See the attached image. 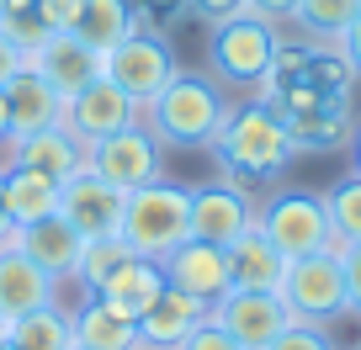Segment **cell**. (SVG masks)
<instances>
[{"instance_id":"1","label":"cell","mask_w":361,"mask_h":350,"mask_svg":"<svg viewBox=\"0 0 361 350\" xmlns=\"http://www.w3.org/2000/svg\"><path fill=\"white\" fill-rule=\"evenodd\" d=\"M213 154H218V165H224V181L234 186V192H245V186L276 181L298 159V149H293V133H287L282 112L250 96L245 106H228L224 127H218V138H213Z\"/></svg>"},{"instance_id":"2","label":"cell","mask_w":361,"mask_h":350,"mask_svg":"<svg viewBox=\"0 0 361 350\" xmlns=\"http://www.w3.org/2000/svg\"><path fill=\"white\" fill-rule=\"evenodd\" d=\"M228 117V96L218 80L192 75V69H176L165 80V91L138 112V123L159 138V149H213L218 127Z\"/></svg>"},{"instance_id":"3","label":"cell","mask_w":361,"mask_h":350,"mask_svg":"<svg viewBox=\"0 0 361 350\" xmlns=\"http://www.w3.org/2000/svg\"><path fill=\"white\" fill-rule=\"evenodd\" d=\"M123 239L133 244V255H149V260H165L176 244H186L192 239V186L154 181L128 192Z\"/></svg>"},{"instance_id":"4","label":"cell","mask_w":361,"mask_h":350,"mask_svg":"<svg viewBox=\"0 0 361 350\" xmlns=\"http://www.w3.org/2000/svg\"><path fill=\"white\" fill-rule=\"evenodd\" d=\"M340 255H345V249L329 239L319 255L287 260V276H282V287H276V292H282L287 313H293L298 324L329 329L335 318L350 313V292H345V265H340Z\"/></svg>"},{"instance_id":"5","label":"cell","mask_w":361,"mask_h":350,"mask_svg":"<svg viewBox=\"0 0 361 350\" xmlns=\"http://www.w3.org/2000/svg\"><path fill=\"white\" fill-rule=\"evenodd\" d=\"M255 228L282 249L287 260L298 255H319L329 244V213H324V192H308V186H287V192L266 196L255 207Z\"/></svg>"},{"instance_id":"6","label":"cell","mask_w":361,"mask_h":350,"mask_svg":"<svg viewBox=\"0 0 361 350\" xmlns=\"http://www.w3.org/2000/svg\"><path fill=\"white\" fill-rule=\"evenodd\" d=\"M276 54H282V32L271 22H260V16H234V22L213 27V43H207L213 75L224 85H245V91H255L271 75Z\"/></svg>"},{"instance_id":"7","label":"cell","mask_w":361,"mask_h":350,"mask_svg":"<svg viewBox=\"0 0 361 350\" xmlns=\"http://www.w3.org/2000/svg\"><path fill=\"white\" fill-rule=\"evenodd\" d=\"M102 75L112 80L117 91L133 96V106L144 112V106L165 91V80L176 75V54H170V43H165L159 32L133 27L123 43H112V48L102 54Z\"/></svg>"},{"instance_id":"8","label":"cell","mask_w":361,"mask_h":350,"mask_svg":"<svg viewBox=\"0 0 361 350\" xmlns=\"http://www.w3.org/2000/svg\"><path fill=\"white\" fill-rule=\"evenodd\" d=\"M90 170L102 181H112L117 192H138V186L165 181V149L144 123H133L123 133L102 138V144H90Z\"/></svg>"},{"instance_id":"9","label":"cell","mask_w":361,"mask_h":350,"mask_svg":"<svg viewBox=\"0 0 361 350\" xmlns=\"http://www.w3.org/2000/svg\"><path fill=\"white\" fill-rule=\"evenodd\" d=\"M59 213L80 239H112L123 234V213H128V192H117L112 181H102L96 170H80L59 186Z\"/></svg>"},{"instance_id":"10","label":"cell","mask_w":361,"mask_h":350,"mask_svg":"<svg viewBox=\"0 0 361 350\" xmlns=\"http://www.w3.org/2000/svg\"><path fill=\"white\" fill-rule=\"evenodd\" d=\"M59 123L80 138V144H102V138L123 133V127L138 123V106L128 91H117L106 75H96L90 85H80L75 96H64V117Z\"/></svg>"},{"instance_id":"11","label":"cell","mask_w":361,"mask_h":350,"mask_svg":"<svg viewBox=\"0 0 361 350\" xmlns=\"http://www.w3.org/2000/svg\"><path fill=\"white\" fill-rule=\"evenodd\" d=\"M0 154H6V165H16V170H37V175H48V181H59V186H64L69 175H80V170H90V144H80V138L69 133L64 123L11 138V144L0 149ZM6 165H0V170H6Z\"/></svg>"},{"instance_id":"12","label":"cell","mask_w":361,"mask_h":350,"mask_svg":"<svg viewBox=\"0 0 361 350\" xmlns=\"http://www.w3.org/2000/svg\"><path fill=\"white\" fill-rule=\"evenodd\" d=\"M213 318L239 339V350H266L271 339L293 324L282 292H239V287L213 303Z\"/></svg>"},{"instance_id":"13","label":"cell","mask_w":361,"mask_h":350,"mask_svg":"<svg viewBox=\"0 0 361 350\" xmlns=\"http://www.w3.org/2000/svg\"><path fill=\"white\" fill-rule=\"evenodd\" d=\"M250 228H255V202H250L245 192H234L228 181L192 186V239L228 249L239 234H250Z\"/></svg>"},{"instance_id":"14","label":"cell","mask_w":361,"mask_h":350,"mask_svg":"<svg viewBox=\"0 0 361 350\" xmlns=\"http://www.w3.org/2000/svg\"><path fill=\"white\" fill-rule=\"evenodd\" d=\"M159 265H165L170 287H180V292H192V297H202L207 308H213L218 297L234 292V276H228V249L202 244V239H186V244H176L165 260H159Z\"/></svg>"},{"instance_id":"15","label":"cell","mask_w":361,"mask_h":350,"mask_svg":"<svg viewBox=\"0 0 361 350\" xmlns=\"http://www.w3.org/2000/svg\"><path fill=\"white\" fill-rule=\"evenodd\" d=\"M6 244H16L32 265H43L54 282H75V265H80L85 239L64 223V213H48V218H37V223L11 228V239H6Z\"/></svg>"},{"instance_id":"16","label":"cell","mask_w":361,"mask_h":350,"mask_svg":"<svg viewBox=\"0 0 361 350\" xmlns=\"http://www.w3.org/2000/svg\"><path fill=\"white\" fill-rule=\"evenodd\" d=\"M27 64H32L59 96H75L80 85H90V80L102 75V54H96L80 32H48V43L32 48Z\"/></svg>"},{"instance_id":"17","label":"cell","mask_w":361,"mask_h":350,"mask_svg":"<svg viewBox=\"0 0 361 350\" xmlns=\"http://www.w3.org/2000/svg\"><path fill=\"white\" fill-rule=\"evenodd\" d=\"M48 303H59V282L43 265H32L16 244H0V318L16 324V318L37 313Z\"/></svg>"},{"instance_id":"18","label":"cell","mask_w":361,"mask_h":350,"mask_svg":"<svg viewBox=\"0 0 361 350\" xmlns=\"http://www.w3.org/2000/svg\"><path fill=\"white\" fill-rule=\"evenodd\" d=\"M207 318H213V308H207L202 297L180 292V287H165V292L138 313V339H144V350H176L180 339L192 335L197 324H207Z\"/></svg>"},{"instance_id":"19","label":"cell","mask_w":361,"mask_h":350,"mask_svg":"<svg viewBox=\"0 0 361 350\" xmlns=\"http://www.w3.org/2000/svg\"><path fill=\"white\" fill-rule=\"evenodd\" d=\"M0 96H6V112H11V138L37 133V127H59V117H64V96H59L32 64L16 69V75L0 85Z\"/></svg>"},{"instance_id":"20","label":"cell","mask_w":361,"mask_h":350,"mask_svg":"<svg viewBox=\"0 0 361 350\" xmlns=\"http://www.w3.org/2000/svg\"><path fill=\"white\" fill-rule=\"evenodd\" d=\"M228 276H234L239 292H276L287 276V255L260 228H250V234H239L228 244Z\"/></svg>"},{"instance_id":"21","label":"cell","mask_w":361,"mask_h":350,"mask_svg":"<svg viewBox=\"0 0 361 350\" xmlns=\"http://www.w3.org/2000/svg\"><path fill=\"white\" fill-rule=\"evenodd\" d=\"M165 287H170L165 265H159V260H149V255H133V260H128V265H123V271H117L96 297H102L112 313H123V318H133V324H138V313H144V308L154 303Z\"/></svg>"},{"instance_id":"22","label":"cell","mask_w":361,"mask_h":350,"mask_svg":"<svg viewBox=\"0 0 361 350\" xmlns=\"http://www.w3.org/2000/svg\"><path fill=\"white\" fill-rule=\"evenodd\" d=\"M69 329H75V350H144L138 339V324L102 303V297H85V303L69 313Z\"/></svg>"},{"instance_id":"23","label":"cell","mask_w":361,"mask_h":350,"mask_svg":"<svg viewBox=\"0 0 361 350\" xmlns=\"http://www.w3.org/2000/svg\"><path fill=\"white\" fill-rule=\"evenodd\" d=\"M0 181H6V213H11V223H37V218L59 213V181H48V175H37V170H16L6 165L0 170Z\"/></svg>"},{"instance_id":"24","label":"cell","mask_w":361,"mask_h":350,"mask_svg":"<svg viewBox=\"0 0 361 350\" xmlns=\"http://www.w3.org/2000/svg\"><path fill=\"white\" fill-rule=\"evenodd\" d=\"M133 27H138L133 0H80V22H75V32L85 37L96 54H106L112 43H123Z\"/></svg>"},{"instance_id":"25","label":"cell","mask_w":361,"mask_h":350,"mask_svg":"<svg viewBox=\"0 0 361 350\" xmlns=\"http://www.w3.org/2000/svg\"><path fill=\"white\" fill-rule=\"evenodd\" d=\"M356 11H361V0H298L293 27L319 48H340V37L356 22Z\"/></svg>"},{"instance_id":"26","label":"cell","mask_w":361,"mask_h":350,"mask_svg":"<svg viewBox=\"0 0 361 350\" xmlns=\"http://www.w3.org/2000/svg\"><path fill=\"white\" fill-rule=\"evenodd\" d=\"M6 345L11 350H75V329H69V313L59 303L37 308V313L16 318L6 329Z\"/></svg>"},{"instance_id":"27","label":"cell","mask_w":361,"mask_h":350,"mask_svg":"<svg viewBox=\"0 0 361 350\" xmlns=\"http://www.w3.org/2000/svg\"><path fill=\"white\" fill-rule=\"evenodd\" d=\"M128 260H133V244H128L123 234H112V239H85V249H80V265H75L80 297H96V292H102V287L128 265Z\"/></svg>"},{"instance_id":"28","label":"cell","mask_w":361,"mask_h":350,"mask_svg":"<svg viewBox=\"0 0 361 350\" xmlns=\"http://www.w3.org/2000/svg\"><path fill=\"white\" fill-rule=\"evenodd\" d=\"M324 213H329V234H335L340 249L361 244V175H340L335 186L324 192Z\"/></svg>"},{"instance_id":"29","label":"cell","mask_w":361,"mask_h":350,"mask_svg":"<svg viewBox=\"0 0 361 350\" xmlns=\"http://www.w3.org/2000/svg\"><path fill=\"white\" fill-rule=\"evenodd\" d=\"M0 32L11 37L22 54L43 48L48 43V27H43V16H37V0H32V6H22V11H0Z\"/></svg>"},{"instance_id":"30","label":"cell","mask_w":361,"mask_h":350,"mask_svg":"<svg viewBox=\"0 0 361 350\" xmlns=\"http://www.w3.org/2000/svg\"><path fill=\"white\" fill-rule=\"evenodd\" d=\"M266 350H340V345L329 339V329H319V324H298V318H293V324H287L282 335L271 339Z\"/></svg>"},{"instance_id":"31","label":"cell","mask_w":361,"mask_h":350,"mask_svg":"<svg viewBox=\"0 0 361 350\" xmlns=\"http://www.w3.org/2000/svg\"><path fill=\"white\" fill-rule=\"evenodd\" d=\"M176 350H239V339L228 335V329L218 324V318H207V324H197L192 335H186V339L176 345Z\"/></svg>"},{"instance_id":"32","label":"cell","mask_w":361,"mask_h":350,"mask_svg":"<svg viewBox=\"0 0 361 350\" xmlns=\"http://www.w3.org/2000/svg\"><path fill=\"white\" fill-rule=\"evenodd\" d=\"M186 6H192L207 27H224V22H234V16H250V0H186Z\"/></svg>"},{"instance_id":"33","label":"cell","mask_w":361,"mask_h":350,"mask_svg":"<svg viewBox=\"0 0 361 350\" xmlns=\"http://www.w3.org/2000/svg\"><path fill=\"white\" fill-rule=\"evenodd\" d=\"M37 16H43L48 32H75V22H80V0H37Z\"/></svg>"},{"instance_id":"34","label":"cell","mask_w":361,"mask_h":350,"mask_svg":"<svg viewBox=\"0 0 361 350\" xmlns=\"http://www.w3.org/2000/svg\"><path fill=\"white\" fill-rule=\"evenodd\" d=\"M340 265H345V292H350V313H361V244H350L345 255H340Z\"/></svg>"},{"instance_id":"35","label":"cell","mask_w":361,"mask_h":350,"mask_svg":"<svg viewBox=\"0 0 361 350\" xmlns=\"http://www.w3.org/2000/svg\"><path fill=\"white\" fill-rule=\"evenodd\" d=\"M293 11H298V0H250V16H260V22H271V27L293 22Z\"/></svg>"},{"instance_id":"36","label":"cell","mask_w":361,"mask_h":350,"mask_svg":"<svg viewBox=\"0 0 361 350\" xmlns=\"http://www.w3.org/2000/svg\"><path fill=\"white\" fill-rule=\"evenodd\" d=\"M22 64H27V54H22V48H16L6 32H0V85H6V80H11Z\"/></svg>"},{"instance_id":"37","label":"cell","mask_w":361,"mask_h":350,"mask_svg":"<svg viewBox=\"0 0 361 350\" xmlns=\"http://www.w3.org/2000/svg\"><path fill=\"white\" fill-rule=\"evenodd\" d=\"M340 54H345V64L361 75V11H356V22L345 27V37H340Z\"/></svg>"},{"instance_id":"38","label":"cell","mask_w":361,"mask_h":350,"mask_svg":"<svg viewBox=\"0 0 361 350\" xmlns=\"http://www.w3.org/2000/svg\"><path fill=\"white\" fill-rule=\"evenodd\" d=\"M11 213H6V181H0V244H6V239H11Z\"/></svg>"},{"instance_id":"39","label":"cell","mask_w":361,"mask_h":350,"mask_svg":"<svg viewBox=\"0 0 361 350\" xmlns=\"http://www.w3.org/2000/svg\"><path fill=\"white\" fill-rule=\"evenodd\" d=\"M11 144V112H6V96H0V149Z\"/></svg>"},{"instance_id":"40","label":"cell","mask_w":361,"mask_h":350,"mask_svg":"<svg viewBox=\"0 0 361 350\" xmlns=\"http://www.w3.org/2000/svg\"><path fill=\"white\" fill-rule=\"evenodd\" d=\"M350 165H356V175H361V127L350 133Z\"/></svg>"},{"instance_id":"41","label":"cell","mask_w":361,"mask_h":350,"mask_svg":"<svg viewBox=\"0 0 361 350\" xmlns=\"http://www.w3.org/2000/svg\"><path fill=\"white\" fill-rule=\"evenodd\" d=\"M22 6H32V0H0V11H22Z\"/></svg>"},{"instance_id":"42","label":"cell","mask_w":361,"mask_h":350,"mask_svg":"<svg viewBox=\"0 0 361 350\" xmlns=\"http://www.w3.org/2000/svg\"><path fill=\"white\" fill-rule=\"evenodd\" d=\"M6 329H11V324H6V318H0V345H6Z\"/></svg>"},{"instance_id":"43","label":"cell","mask_w":361,"mask_h":350,"mask_svg":"<svg viewBox=\"0 0 361 350\" xmlns=\"http://www.w3.org/2000/svg\"><path fill=\"white\" fill-rule=\"evenodd\" d=\"M0 350H11V345H0Z\"/></svg>"},{"instance_id":"44","label":"cell","mask_w":361,"mask_h":350,"mask_svg":"<svg viewBox=\"0 0 361 350\" xmlns=\"http://www.w3.org/2000/svg\"><path fill=\"white\" fill-rule=\"evenodd\" d=\"M356 350H361V339H356Z\"/></svg>"}]
</instances>
